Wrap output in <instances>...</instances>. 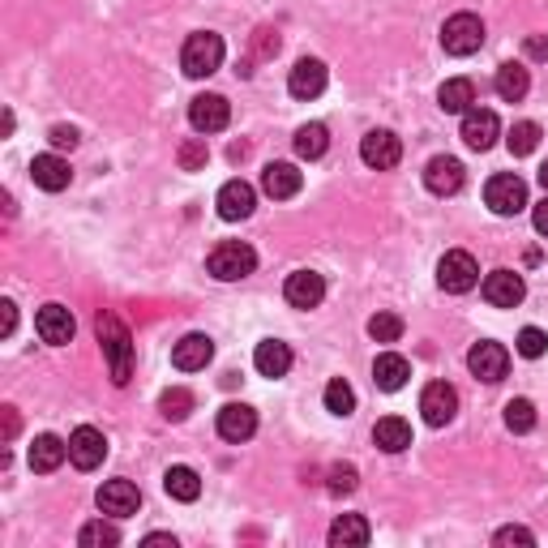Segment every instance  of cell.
<instances>
[{
    "instance_id": "6da1fadb",
    "label": "cell",
    "mask_w": 548,
    "mask_h": 548,
    "mask_svg": "<svg viewBox=\"0 0 548 548\" xmlns=\"http://www.w3.org/2000/svg\"><path fill=\"white\" fill-rule=\"evenodd\" d=\"M95 334H99V343H103V356H108L112 382L116 386H129V377H133V339H129V326L120 322L116 313H99Z\"/></svg>"
},
{
    "instance_id": "7a4b0ae2",
    "label": "cell",
    "mask_w": 548,
    "mask_h": 548,
    "mask_svg": "<svg viewBox=\"0 0 548 548\" xmlns=\"http://www.w3.org/2000/svg\"><path fill=\"white\" fill-rule=\"evenodd\" d=\"M206 270L215 274L219 283H240V279H249V274L257 270V253L245 245V240H223V245L210 249Z\"/></svg>"
},
{
    "instance_id": "3957f363",
    "label": "cell",
    "mask_w": 548,
    "mask_h": 548,
    "mask_svg": "<svg viewBox=\"0 0 548 548\" xmlns=\"http://www.w3.org/2000/svg\"><path fill=\"white\" fill-rule=\"evenodd\" d=\"M223 39L215 30H197V35L185 39V52H180V69L189 73V78H210V73H219L223 65Z\"/></svg>"
},
{
    "instance_id": "277c9868",
    "label": "cell",
    "mask_w": 548,
    "mask_h": 548,
    "mask_svg": "<svg viewBox=\"0 0 548 548\" xmlns=\"http://www.w3.org/2000/svg\"><path fill=\"white\" fill-rule=\"evenodd\" d=\"M484 202H489V210H493V215H501V219L523 215V210H527V185H523V176H514V172L493 176L489 185H484Z\"/></svg>"
},
{
    "instance_id": "5b68a950",
    "label": "cell",
    "mask_w": 548,
    "mask_h": 548,
    "mask_svg": "<svg viewBox=\"0 0 548 548\" xmlns=\"http://www.w3.org/2000/svg\"><path fill=\"white\" fill-rule=\"evenodd\" d=\"M437 283H441V292H450V296L471 292V287L480 283V266H476V257L463 253V249H450V253L437 262Z\"/></svg>"
},
{
    "instance_id": "8992f818",
    "label": "cell",
    "mask_w": 548,
    "mask_h": 548,
    "mask_svg": "<svg viewBox=\"0 0 548 548\" xmlns=\"http://www.w3.org/2000/svg\"><path fill=\"white\" fill-rule=\"evenodd\" d=\"M480 43H484V22L476 13H454L441 26V48L450 56H471V52H480Z\"/></svg>"
},
{
    "instance_id": "52a82bcc",
    "label": "cell",
    "mask_w": 548,
    "mask_h": 548,
    "mask_svg": "<svg viewBox=\"0 0 548 548\" xmlns=\"http://www.w3.org/2000/svg\"><path fill=\"white\" fill-rule=\"evenodd\" d=\"M360 159L377 167V172H390V167H399L403 159V142H399V133H390V129H369L360 137Z\"/></svg>"
},
{
    "instance_id": "ba28073f",
    "label": "cell",
    "mask_w": 548,
    "mask_h": 548,
    "mask_svg": "<svg viewBox=\"0 0 548 548\" xmlns=\"http://www.w3.org/2000/svg\"><path fill=\"white\" fill-rule=\"evenodd\" d=\"M467 369L476 373L480 382L497 386L501 377L510 373V352H506V347H501V343H489V339H484V343H476V347H471V352H467Z\"/></svg>"
},
{
    "instance_id": "9c48e42d",
    "label": "cell",
    "mask_w": 548,
    "mask_h": 548,
    "mask_svg": "<svg viewBox=\"0 0 548 548\" xmlns=\"http://www.w3.org/2000/svg\"><path fill=\"white\" fill-rule=\"evenodd\" d=\"M103 459H108V437H103L99 429H90V424L73 429V437H69V463L78 467V471H95Z\"/></svg>"
},
{
    "instance_id": "30bf717a",
    "label": "cell",
    "mask_w": 548,
    "mask_h": 548,
    "mask_svg": "<svg viewBox=\"0 0 548 548\" xmlns=\"http://www.w3.org/2000/svg\"><path fill=\"white\" fill-rule=\"evenodd\" d=\"M420 411H424V420H429L433 429H441V424H450L454 416H459V390H454L450 382H429L420 394Z\"/></svg>"
},
{
    "instance_id": "8fae6325",
    "label": "cell",
    "mask_w": 548,
    "mask_h": 548,
    "mask_svg": "<svg viewBox=\"0 0 548 548\" xmlns=\"http://www.w3.org/2000/svg\"><path fill=\"white\" fill-rule=\"evenodd\" d=\"M35 330H39L43 343L65 347V343H73V334H78V322H73V313L65 309V304H43V309L35 313Z\"/></svg>"
},
{
    "instance_id": "7c38bea8",
    "label": "cell",
    "mask_w": 548,
    "mask_h": 548,
    "mask_svg": "<svg viewBox=\"0 0 548 548\" xmlns=\"http://www.w3.org/2000/svg\"><path fill=\"white\" fill-rule=\"evenodd\" d=\"M527 296V283H523V274H514V270H493L489 279H484V300L493 304V309H519Z\"/></svg>"
},
{
    "instance_id": "4fadbf2b",
    "label": "cell",
    "mask_w": 548,
    "mask_h": 548,
    "mask_svg": "<svg viewBox=\"0 0 548 548\" xmlns=\"http://www.w3.org/2000/svg\"><path fill=\"white\" fill-rule=\"evenodd\" d=\"M283 296L292 309H317L326 300V279L317 270H296V274H287Z\"/></svg>"
},
{
    "instance_id": "5bb4252c",
    "label": "cell",
    "mask_w": 548,
    "mask_h": 548,
    "mask_svg": "<svg viewBox=\"0 0 548 548\" xmlns=\"http://www.w3.org/2000/svg\"><path fill=\"white\" fill-rule=\"evenodd\" d=\"M227 120H232V108H227L223 95H197L189 103V125L197 133H219L227 129Z\"/></svg>"
},
{
    "instance_id": "9a60e30c",
    "label": "cell",
    "mask_w": 548,
    "mask_h": 548,
    "mask_svg": "<svg viewBox=\"0 0 548 548\" xmlns=\"http://www.w3.org/2000/svg\"><path fill=\"white\" fill-rule=\"evenodd\" d=\"M215 206H219V219L240 223V219L253 215L257 193H253V185H245V180H227V185L219 189V197H215Z\"/></svg>"
},
{
    "instance_id": "2e32d148",
    "label": "cell",
    "mask_w": 548,
    "mask_h": 548,
    "mask_svg": "<svg viewBox=\"0 0 548 548\" xmlns=\"http://www.w3.org/2000/svg\"><path fill=\"white\" fill-rule=\"evenodd\" d=\"M137 506H142V493L133 480H108L99 489V510L112 519H129V514H137Z\"/></svg>"
},
{
    "instance_id": "e0dca14e",
    "label": "cell",
    "mask_w": 548,
    "mask_h": 548,
    "mask_svg": "<svg viewBox=\"0 0 548 548\" xmlns=\"http://www.w3.org/2000/svg\"><path fill=\"white\" fill-rule=\"evenodd\" d=\"M463 180H467L463 163H459V159H450V155H437L429 167H424V185H429V193H437V197L459 193V189H463Z\"/></svg>"
},
{
    "instance_id": "ac0fdd59",
    "label": "cell",
    "mask_w": 548,
    "mask_h": 548,
    "mask_svg": "<svg viewBox=\"0 0 548 548\" xmlns=\"http://www.w3.org/2000/svg\"><path fill=\"white\" fill-rule=\"evenodd\" d=\"M326 82H330V73H326L322 60L304 56V60H296L292 78H287V90H292L296 99H317V95H322V90H326Z\"/></svg>"
},
{
    "instance_id": "d6986e66",
    "label": "cell",
    "mask_w": 548,
    "mask_h": 548,
    "mask_svg": "<svg viewBox=\"0 0 548 548\" xmlns=\"http://www.w3.org/2000/svg\"><path fill=\"white\" fill-rule=\"evenodd\" d=\"M257 433V411L249 407V403H227L223 411H219V437L223 441H249Z\"/></svg>"
},
{
    "instance_id": "ffe728a7",
    "label": "cell",
    "mask_w": 548,
    "mask_h": 548,
    "mask_svg": "<svg viewBox=\"0 0 548 548\" xmlns=\"http://www.w3.org/2000/svg\"><path fill=\"white\" fill-rule=\"evenodd\" d=\"M497 133H501V125H497V116H493L489 108L463 112V142H467L471 150H493Z\"/></svg>"
},
{
    "instance_id": "44dd1931",
    "label": "cell",
    "mask_w": 548,
    "mask_h": 548,
    "mask_svg": "<svg viewBox=\"0 0 548 548\" xmlns=\"http://www.w3.org/2000/svg\"><path fill=\"white\" fill-rule=\"evenodd\" d=\"M210 356H215V343L206 339V334H185L176 347H172V364L180 373H197V369H206Z\"/></svg>"
},
{
    "instance_id": "7402d4cb",
    "label": "cell",
    "mask_w": 548,
    "mask_h": 548,
    "mask_svg": "<svg viewBox=\"0 0 548 548\" xmlns=\"http://www.w3.org/2000/svg\"><path fill=\"white\" fill-rule=\"evenodd\" d=\"M30 180H35L39 189H48V193H60V189H69L73 172L60 155H35L30 159Z\"/></svg>"
},
{
    "instance_id": "603a6c76",
    "label": "cell",
    "mask_w": 548,
    "mask_h": 548,
    "mask_svg": "<svg viewBox=\"0 0 548 548\" xmlns=\"http://www.w3.org/2000/svg\"><path fill=\"white\" fill-rule=\"evenodd\" d=\"M300 185H304V176L296 172L292 163H266V172H262V189H266V197L283 202V197H296Z\"/></svg>"
},
{
    "instance_id": "cb8c5ba5",
    "label": "cell",
    "mask_w": 548,
    "mask_h": 548,
    "mask_svg": "<svg viewBox=\"0 0 548 548\" xmlns=\"http://www.w3.org/2000/svg\"><path fill=\"white\" fill-rule=\"evenodd\" d=\"M253 364L262 377H287V369H292V347L279 339H262L253 352Z\"/></svg>"
},
{
    "instance_id": "d4e9b609",
    "label": "cell",
    "mask_w": 548,
    "mask_h": 548,
    "mask_svg": "<svg viewBox=\"0 0 548 548\" xmlns=\"http://www.w3.org/2000/svg\"><path fill=\"white\" fill-rule=\"evenodd\" d=\"M407 377H411V364H407L403 356L386 352V356H377V360H373V382H377V390L394 394V390H403V386H407Z\"/></svg>"
},
{
    "instance_id": "484cf974",
    "label": "cell",
    "mask_w": 548,
    "mask_h": 548,
    "mask_svg": "<svg viewBox=\"0 0 548 548\" xmlns=\"http://www.w3.org/2000/svg\"><path fill=\"white\" fill-rule=\"evenodd\" d=\"M373 441H377V450H386V454H403L411 446V424L399 420V416L377 420L373 424Z\"/></svg>"
},
{
    "instance_id": "4316f807",
    "label": "cell",
    "mask_w": 548,
    "mask_h": 548,
    "mask_svg": "<svg viewBox=\"0 0 548 548\" xmlns=\"http://www.w3.org/2000/svg\"><path fill=\"white\" fill-rule=\"evenodd\" d=\"M65 459H69V441H60L56 433H43V437H35V446H30V467L35 471H56Z\"/></svg>"
},
{
    "instance_id": "83f0119b",
    "label": "cell",
    "mask_w": 548,
    "mask_h": 548,
    "mask_svg": "<svg viewBox=\"0 0 548 548\" xmlns=\"http://www.w3.org/2000/svg\"><path fill=\"white\" fill-rule=\"evenodd\" d=\"M493 90H497V95L506 99V103H519V99H527V90H531V73H527L523 65H514V60H510V65H501V69H497Z\"/></svg>"
},
{
    "instance_id": "f1b7e54d",
    "label": "cell",
    "mask_w": 548,
    "mask_h": 548,
    "mask_svg": "<svg viewBox=\"0 0 548 548\" xmlns=\"http://www.w3.org/2000/svg\"><path fill=\"white\" fill-rule=\"evenodd\" d=\"M437 103H441V112L463 116V112H471V103H476V86H471V78H450L437 90Z\"/></svg>"
},
{
    "instance_id": "f546056e",
    "label": "cell",
    "mask_w": 548,
    "mask_h": 548,
    "mask_svg": "<svg viewBox=\"0 0 548 548\" xmlns=\"http://www.w3.org/2000/svg\"><path fill=\"white\" fill-rule=\"evenodd\" d=\"M369 523L360 519V514H343V519H334L330 523V544L334 548H360V544H369Z\"/></svg>"
},
{
    "instance_id": "4dcf8cb0",
    "label": "cell",
    "mask_w": 548,
    "mask_h": 548,
    "mask_svg": "<svg viewBox=\"0 0 548 548\" xmlns=\"http://www.w3.org/2000/svg\"><path fill=\"white\" fill-rule=\"evenodd\" d=\"M163 489H167L172 501H197V497H202V476H197L193 467H167Z\"/></svg>"
},
{
    "instance_id": "1f68e13d",
    "label": "cell",
    "mask_w": 548,
    "mask_h": 548,
    "mask_svg": "<svg viewBox=\"0 0 548 548\" xmlns=\"http://www.w3.org/2000/svg\"><path fill=\"white\" fill-rule=\"evenodd\" d=\"M326 150H330L326 125H300V129H296V155H300V159H322Z\"/></svg>"
},
{
    "instance_id": "d6a6232c",
    "label": "cell",
    "mask_w": 548,
    "mask_h": 548,
    "mask_svg": "<svg viewBox=\"0 0 548 548\" xmlns=\"http://www.w3.org/2000/svg\"><path fill=\"white\" fill-rule=\"evenodd\" d=\"M506 146H510V155L514 159H523V155H531V150L540 146V125L536 120H519L510 133H506Z\"/></svg>"
},
{
    "instance_id": "836d02e7",
    "label": "cell",
    "mask_w": 548,
    "mask_h": 548,
    "mask_svg": "<svg viewBox=\"0 0 548 548\" xmlns=\"http://www.w3.org/2000/svg\"><path fill=\"white\" fill-rule=\"evenodd\" d=\"M326 411L330 416H352L356 411V390L343 382V377H334V382L326 386Z\"/></svg>"
},
{
    "instance_id": "e575fe53",
    "label": "cell",
    "mask_w": 548,
    "mask_h": 548,
    "mask_svg": "<svg viewBox=\"0 0 548 548\" xmlns=\"http://www.w3.org/2000/svg\"><path fill=\"white\" fill-rule=\"evenodd\" d=\"M506 429L510 433H531V429H536V403H531V399H510L506 403Z\"/></svg>"
},
{
    "instance_id": "d590c367",
    "label": "cell",
    "mask_w": 548,
    "mask_h": 548,
    "mask_svg": "<svg viewBox=\"0 0 548 548\" xmlns=\"http://www.w3.org/2000/svg\"><path fill=\"white\" fill-rule=\"evenodd\" d=\"M78 544L82 548H116L120 544V531L112 527V523H86L82 531H78Z\"/></svg>"
},
{
    "instance_id": "8d00e7d4",
    "label": "cell",
    "mask_w": 548,
    "mask_h": 548,
    "mask_svg": "<svg viewBox=\"0 0 548 548\" xmlns=\"http://www.w3.org/2000/svg\"><path fill=\"white\" fill-rule=\"evenodd\" d=\"M159 411H163L167 420H185L189 411H193V394H189V390H180V386L163 390V394H159Z\"/></svg>"
},
{
    "instance_id": "74e56055",
    "label": "cell",
    "mask_w": 548,
    "mask_h": 548,
    "mask_svg": "<svg viewBox=\"0 0 548 548\" xmlns=\"http://www.w3.org/2000/svg\"><path fill=\"white\" fill-rule=\"evenodd\" d=\"M399 334H403V317H399V313H377V317H369V339H377V343H399Z\"/></svg>"
},
{
    "instance_id": "f35d334b",
    "label": "cell",
    "mask_w": 548,
    "mask_h": 548,
    "mask_svg": "<svg viewBox=\"0 0 548 548\" xmlns=\"http://www.w3.org/2000/svg\"><path fill=\"white\" fill-rule=\"evenodd\" d=\"M356 484H360V471L352 463H334L330 467V480H326V489L334 497H347V493H356Z\"/></svg>"
},
{
    "instance_id": "ab89813d",
    "label": "cell",
    "mask_w": 548,
    "mask_h": 548,
    "mask_svg": "<svg viewBox=\"0 0 548 548\" xmlns=\"http://www.w3.org/2000/svg\"><path fill=\"white\" fill-rule=\"evenodd\" d=\"M514 347H519V356H527V360H540V356L548 352V334H544L540 326H527V330H519V339H514Z\"/></svg>"
},
{
    "instance_id": "60d3db41",
    "label": "cell",
    "mask_w": 548,
    "mask_h": 548,
    "mask_svg": "<svg viewBox=\"0 0 548 548\" xmlns=\"http://www.w3.org/2000/svg\"><path fill=\"white\" fill-rule=\"evenodd\" d=\"M180 167H185V172H202L206 167V159H210V150H206V137H189L185 146H180Z\"/></svg>"
},
{
    "instance_id": "b9f144b4",
    "label": "cell",
    "mask_w": 548,
    "mask_h": 548,
    "mask_svg": "<svg viewBox=\"0 0 548 548\" xmlns=\"http://www.w3.org/2000/svg\"><path fill=\"white\" fill-rule=\"evenodd\" d=\"M493 544H501V548H510V544H519V548H531V544H536V536H531L527 527H501L497 536H493Z\"/></svg>"
},
{
    "instance_id": "7bdbcfd3",
    "label": "cell",
    "mask_w": 548,
    "mask_h": 548,
    "mask_svg": "<svg viewBox=\"0 0 548 548\" xmlns=\"http://www.w3.org/2000/svg\"><path fill=\"white\" fill-rule=\"evenodd\" d=\"M48 137H52L56 150H73V146H78V129H69V125H56Z\"/></svg>"
},
{
    "instance_id": "ee69618b",
    "label": "cell",
    "mask_w": 548,
    "mask_h": 548,
    "mask_svg": "<svg viewBox=\"0 0 548 548\" xmlns=\"http://www.w3.org/2000/svg\"><path fill=\"white\" fill-rule=\"evenodd\" d=\"M13 326H18V304H13V300H0V334L9 339Z\"/></svg>"
},
{
    "instance_id": "f6af8a7d",
    "label": "cell",
    "mask_w": 548,
    "mask_h": 548,
    "mask_svg": "<svg viewBox=\"0 0 548 548\" xmlns=\"http://www.w3.org/2000/svg\"><path fill=\"white\" fill-rule=\"evenodd\" d=\"M523 52H527L531 60H548V35H527V39H523Z\"/></svg>"
},
{
    "instance_id": "bcb514c9",
    "label": "cell",
    "mask_w": 548,
    "mask_h": 548,
    "mask_svg": "<svg viewBox=\"0 0 548 548\" xmlns=\"http://www.w3.org/2000/svg\"><path fill=\"white\" fill-rule=\"evenodd\" d=\"M257 52H262V56H274V52H279V35L270 39V30H257Z\"/></svg>"
},
{
    "instance_id": "7dc6e473",
    "label": "cell",
    "mask_w": 548,
    "mask_h": 548,
    "mask_svg": "<svg viewBox=\"0 0 548 548\" xmlns=\"http://www.w3.org/2000/svg\"><path fill=\"white\" fill-rule=\"evenodd\" d=\"M531 223H536V232H540V236H548V197H544V202H540L536 210H531Z\"/></svg>"
},
{
    "instance_id": "c3c4849f",
    "label": "cell",
    "mask_w": 548,
    "mask_h": 548,
    "mask_svg": "<svg viewBox=\"0 0 548 548\" xmlns=\"http://www.w3.org/2000/svg\"><path fill=\"white\" fill-rule=\"evenodd\" d=\"M18 437V407H5V441Z\"/></svg>"
},
{
    "instance_id": "681fc988",
    "label": "cell",
    "mask_w": 548,
    "mask_h": 548,
    "mask_svg": "<svg viewBox=\"0 0 548 548\" xmlns=\"http://www.w3.org/2000/svg\"><path fill=\"white\" fill-rule=\"evenodd\" d=\"M142 544H146V548H163V544H167V548H176V536H163V531H155V536H146Z\"/></svg>"
},
{
    "instance_id": "f907efd6",
    "label": "cell",
    "mask_w": 548,
    "mask_h": 548,
    "mask_svg": "<svg viewBox=\"0 0 548 548\" xmlns=\"http://www.w3.org/2000/svg\"><path fill=\"white\" fill-rule=\"evenodd\" d=\"M540 185H544V193H548V163L540 167Z\"/></svg>"
}]
</instances>
